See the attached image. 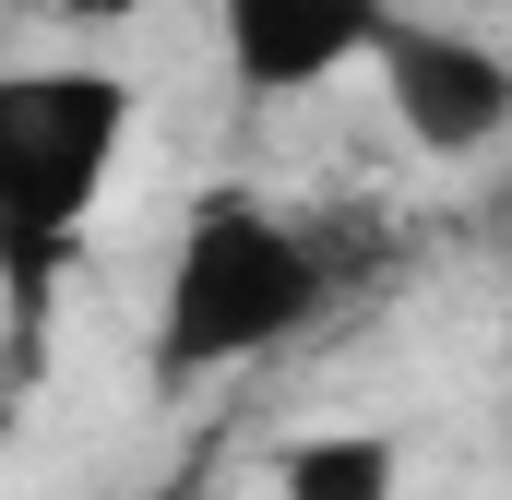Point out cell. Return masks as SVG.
<instances>
[{"label":"cell","instance_id":"obj_1","mask_svg":"<svg viewBox=\"0 0 512 500\" xmlns=\"http://www.w3.org/2000/svg\"><path fill=\"white\" fill-rule=\"evenodd\" d=\"M143 96L108 60H0V393L48 358L60 286L96 239V203L120 179Z\"/></svg>","mask_w":512,"mask_h":500},{"label":"cell","instance_id":"obj_2","mask_svg":"<svg viewBox=\"0 0 512 500\" xmlns=\"http://www.w3.org/2000/svg\"><path fill=\"white\" fill-rule=\"evenodd\" d=\"M334 298H346V274H334L322 227L274 215L262 191H203L167 239V286H155V393H203V381L298 346Z\"/></svg>","mask_w":512,"mask_h":500},{"label":"cell","instance_id":"obj_3","mask_svg":"<svg viewBox=\"0 0 512 500\" xmlns=\"http://www.w3.org/2000/svg\"><path fill=\"white\" fill-rule=\"evenodd\" d=\"M370 84H382L393 131L441 167H477L512 143V48L453 24V12H393L370 48Z\"/></svg>","mask_w":512,"mask_h":500},{"label":"cell","instance_id":"obj_4","mask_svg":"<svg viewBox=\"0 0 512 500\" xmlns=\"http://www.w3.org/2000/svg\"><path fill=\"white\" fill-rule=\"evenodd\" d=\"M405 0H215V60L251 108H298L382 48Z\"/></svg>","mask_w":512,"mask_h":500},{"label":"cell","instance_id":"obj_5","mask_svg":"<svg viewBox=\"0 0 512 500\" xmlns=\"http://www.w3.org/2000/svg\"><path fill=\"white\" fill-rule=\"evenodd\" d=\"M262 489L274 500H405V453L382 429H298V441H274Z\"/></svg>","mask_w":512,"mask_h":500},{"label":"cell","instance_id":"obj_6","mask_svg":"<svg viewBox=\"0 0 512 500\" xmlns=\"http://www.w3.org/2000/svg\"><path fill=\"white\" fill-rule=\"evenodd\" d=\"M501 358H512V310H501Z\"/></svg>","mask_w":512,"mask_h":500}]
</instances>
